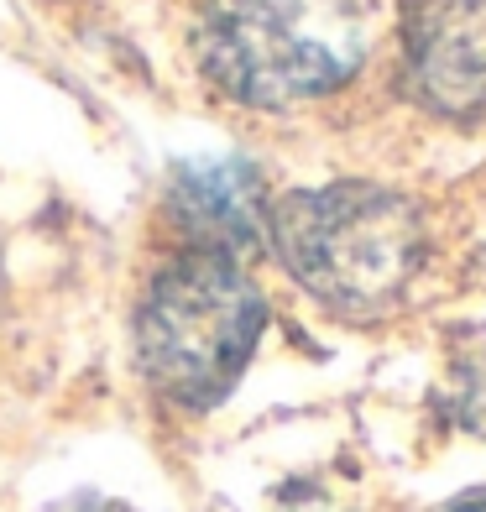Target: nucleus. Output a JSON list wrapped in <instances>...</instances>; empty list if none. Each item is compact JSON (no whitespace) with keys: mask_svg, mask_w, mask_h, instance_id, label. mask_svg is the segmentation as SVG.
I'll list each match as a JSON object with an SVG mask.
<instances>
[{"mask_svg":"<svg viewBox=\"0 0 486 512\" xmlns=\"http://www.w3.org/2000/svg\"><path fill=\"white\" fill-rule=\"evenodd\" d=\"M460 418H466L471 429L486 434V366H471L466 371V382H460Z\"/></svg>","mask_w":486,"mask_h":512,"instance_id":"nucleus-6","label":"nucleus"},{"mask_svg":"<svg viewBox=\"0 0 486 512\" xmlns=\"http://www.w3.org/2000/svg\"><path fill=\"white\" fill-rule=\"evenodd\" d=\"M408 79L439 115L486 110V0H413Z\"/></svg>","mask_w":486,"mask_h":512,"instance_id":"nucleus-4","label":"nucleus"},{"mask_svg":"<svg viewBox=\"0 0 486 512\" xmlns=\"http://www.w3.org/2000/svg\"><path fill=\"white\" fill-rule=\"evenodd\" d=\"M267 304L236 256L183 246L136 309L147 382L178 408H215L262 340Z\"/></svg>","mask_w":486,"mask_h":512,"instance_id":"nucleus-2","label":"nucleus"},{"mask_svg":"<svg viewBox=\"0 0 486 512\" xmlns=\"http://www.w3.org/2000/svg\"><path fill=\"white\" fill-rule=\"evenodd\" d=\"M450 512H486V492H481V497H466V502L450 507Z\"/></svg>","mask_w":486,"mask_h":512,"instance_id":"nucleus-7","label":"nucleus"},{"mask_svg":"<svg viewBox=\"0 0 486 512\" xmlns=\"http://www.w3.org/2000/svg\"><path fill=\"white\" fill-rule=\"evenodd\" d=\"M173 215L189 246L199 251L241 256L246 246L267 236V204L257 189V173L241 168V162H199V168L178 173Z\"/></svg>","mask_w":486,"mask_h":512,"instance_id":"nucleus-5","label":"nucleus"},{"mask_svg":"<svg viewBox=\"0 0 486 512\" xmlns=\"http://www.w3.org/2000/svg\"><path fill=\"white\" fill-rule=\"evenodd\" d=\"M366 32L345 0H220L204 68L246 105H298L356 74Z\"/></svg>","mask_w":486,"mask_h":512,"instance_id":"nucleus-3","label":"nucleus"},{"mask_svg":"<svg viewBox=\"0 0 486 512\" xmlns=\"http://www.w3.org/2000/svg\"><path fill=\"white\" fill-rule=\"evenodd\" d=\"M267 241L319 304L345 314L387 309L424 262L419 209L377 183H330L272 199Z\"/></svg>","mask_w":486,"mask_h":512,"instance_id":"nucleus-1","label":"nucleus"}]
</instances>
